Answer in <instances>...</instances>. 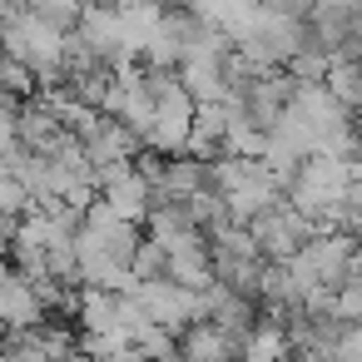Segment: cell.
<instances>
[{"instance_id": "obj_1", "label": "cell", "mask_w": 362, "mask_h": 362, "mask_svg": "<svg viewBox=\"0 0 362 362\" xmlns=\"http://www.w3.org/2000/svg\"><path fill=\"white\" fill-rule=\"evenodd\" d=\"M95 184H100V199H105L115 214H124L129 223H144V218H149V209L159 204L154 179L139 169V159H124V164H100V169H95Z\"/></svg>"}, {"instance_id": "obj_2", "label": "cell", "mask_w": 362, "mask_h": 362, "mask_svg": "<svg viewBox=\"0 0 362 362\" xmlns=\"http://www.w3.org/2000/svg\"><path fill=\"white\" fill-rule=\"evenodd\" d=\"M253 238H258V248H263V258H293L313 233H317V223H313V214H303L293 199H278L273 209H263L253 223Z\"/></svg>"}, {"instance_id": "obj_3", "label": "cell", "mask_w": 362, "mask_h": 362, "mask_svg": "<svg viewBox=\"0 0 362 362\" xmlns=\"http://www.w3.org/2000/svg\"><path fill=\"white\" fill-rule=\"evenodd\" d=\"M80 144H85V154H90L95 169H100V164H124V159H139V154H144V134L129 129L119 115H100V119L80 134Z\"/></svg>"}, {"instance_id": "obj_4", "label": "cell", "mask_w": 362, "mask_h": 362, "mask_svg": "<svg viewBox=\"0 0 362 362\" xmlns=\"http://www.w3.org/2000/svg\"><path fill=\"white\" fill-rule=\"evenodd\" d=\"M80 134L45 105V100H30L25 110H21V144L25 149H35V154H60V149H70Z\"/></svg>"}, {"instance_id": "obj_5", "label": "cell", "mask_w": 362, "mask_h": 362, "mask_svg": "<svg viewBox=\"0 0 362 362\" xmlns=\"http://www.w3.org/2000/svg\"><path fill=\"white\" fill-rule=\"evenodd\" d=\"M75 35H80L100 60H110V65H124V60H129V55H124V35H119V6H115V0H110V6H85Z\"/></svg>"}, {"instance_id": "obj_6", "label": "cell", "mask_w": 362, "mask_h": 362, "mask_svg": "<svg viewBox=\"0 0 362 362\" xmlns=\"http://www.w3.org/2000/svg\"><path fill=\"white\" fill-rule=\"evenodd\" d=\"M179 80H184V90L199 105L233 95V85H228V55H184L179 60Z\"/></svg>"}, {"instance_id": "obj_7", "label": "cell", "mask_w": 362, "mask_h": 362, "mask_svg": "<svg viewBox=\"0 0 362 362\" xmlns=\"http://www.w3.org/2000/svg\"><path fill=\"white\" fill-rule=\"evenodd\" d=\"M179 352L184 357H199V362H214V357H233L238 352V337L228 327H218L214 317H199L179 332Z\"/></svg>"}, {"instance_id": "obj_8", "label": "cell", "mask_w": 362, "mask_h": 362, "mask_svg": "<svg viewBox=\"0 0 362 362\" xmlns=\"http://www.w3.org/2000/svg\"><path fill=\"white\" fill-rule=\"evenodd\" d=\"M238 352H243V357H253V362H268V357H288V352H293L288 322H283L278 313H258V322H253V327L243 332Z\"/></svg>"}, {"instance_id": "obj_9", "label": "cell", "mask_w": 362, "mask_h": 362, "mask_svg": "<svg viewBox=\"0 0 362 362\" xmlns=\"http://www.w3.org/2000/svg\"><path fill=\"white\" fill-rule=\"evenodd\" d=\"M362 16V0H313V16H308V30L327 45V50H337L342 45V35H347V25Z\"/></svg>"}, {"instance_id": "obj_10", "label": "cell", "mask_w": 362, "mask_h": 362, "mask_svg": "<svg viewBox=\"0 0 362 362\" xmlns=\"http://www.w3.org/2000/svg\"><path fill=\"white\" fill-rule=\"evenodd\" d=\"M0 90H6V95H16V100H30V95L40 90V75H35L25 60H16V55H6V50H0Z\"/></svg>"}, {"instance_id": "obj_11", "label": "cell", "mask_w": 362, "mask_h": 362, "mask_svg": "<svg viewBox=\"0 0 362 362\" xmlns=\"http://www.w3.org/2000/svg\"><path fill=\"white\" fill-rule=\"evenodd\" d=\"M129 273H134V278H164V273H169V248H164L154 233H144L139 248H134V258H129Z\"/></svg>"}, {"instance_id": "obj_12", "label": "cell", "mask_w": 362, "mask_h": 362, "mask_svg": "<svg viewBox=\"0 0 362 362\" xmlns=\"http://www.w3.org/2000/svg\"><path fill=\"white\" fill-rule=\"evenodd\" d=\"M337 322H357L362 317V273H352V278H342L337 288H332V308H327Z\"/></svg>"}, {"instance_id": "obj_13", "label": "cell", "mask_w": 362, "mask_h": 362, "mask_svg": "<svg viewBox=\"0 0 362 362\" xmlns=\"http://www.w3.org/2000/svg\"><path fill=\"white\" fill-rule=\"evenodd\" d=\"M337 357H362V317H357V322H342V332H337Z\"/></svg>"}, {"instance_id": "obj_14", "label": "cell", "mask_w": 362, "mask_h": 362, "mask_svg": "<svg viewBox=\"0 0 362 362\" xmlns=\"http://www.w3.org/2000/svg\"><path fill=\"white\" fill-rule=\"evenodd\" d=\"M337 55H352V60H362V16L347 25V35H342V45H337Z\"/></svg>"}, {"instance_id": "obj_15", "label": "cell", "mask_w": 362, "mask_h": 362, "mask_svg": "<svg viewBox=\"0 0 362 362\" xmlns=\"http://www.w3.org/2000/svg\"><path fill=\"white\" fill-rule=\"evenodd\" d=\"M16 223H21V218H16V214H11L6 204H0V248H6V243H11V233H16Z\"/></svg>"}, {"instance_id": "obj_16", "label": "cell", "mask_w": 362, "mask_h": 362, "mask_svg": "<svg viewBox=\"0 0 362 362\" xmlns=\"http://www.w3.org/2000/svg\"><path fill=\"white\" fill-rule=\"evenodd\" d=\"M352 179H362V124H357V144H352Z\"/></svg>"}, {"instance_id": "obj_17", "label": "cell", "mask_w": 362, "mask_h": 362, "mask_svg": "<svg viewBox=\"0 0 362 362\" xmlns=\"http://www.w3.org/2000/svg\"><path fill=\"white\" fill-rule=\"evenodd\" d=\"M352 115L362 119V80H357V95H352Z\"/></svg>"}, {"instance_id": "obj_18", "label": "cell", "mask_w": 362, "mask_h": 362, "mask_svg": "<svg viewBox=\"0 0 362 362\" xmlns=\"http://www.w3.org/2000/svg\"><path fill=\"white\" fill-rule=\"evenodd\" d=\"M80 6H110V0H80Z\"/></svg>"}]
</instances>
